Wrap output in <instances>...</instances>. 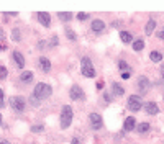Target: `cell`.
Here are the masks:
<instances>
[{
    "mask_svg": "<svg viewBox=\"0 0 164 144\" xmlns=\"http://www.w3.org/2000/svg\"><path fill=\"white\" fill-rule=\"evenodd\" d=\"M51 93H53L51 85H48V84H45V82H40V84H36V87H34L33 95L41 102V100H46V98L51 97Z\"/></svg>",
    "mask_w": 164,
    "mask_h": 144,
    "instance_id": "1",
    "label": "cell"
},
{
    "mask_svg": "<svg viewBox=\"0 0 164 144\" xmlns=\"http://www.w3.org/2000/svg\"><path fill=\"white\" fill-rule=\"evenodd\" d=\"M10 106L17 111H23L26 106V102L23 97H10Z\"/></svg>",
    "mask_w": 164,
    "mask_h": 144,
    "instance_id": "4",
    "label": "cell"
},
{
    "mask_svg": "<svg viewBox=\"0 0 164 144\" xmlns=\"http://www.w3.org/2000/svg\"><path fill=\"white\" fill-rule=\"evenodd\" d=\"M0 144H8V141L3 139V138H0Z\"/></svg>",
    "mask_w": 164,
    "mask_h": 144,
    "instance_id": "36",
    "label": "cell"
},
{
    "mask_svg": "<svg viewBox=\"0 0 164 144\" xmlns=\"http://www.w3.org/2000/svg\"><path fill=\"white\" fill-rule=\"evenodd\" d=\"M103 28H105V23H103L102 20H94V21H92V31L100 33Z\"/></svg>",
    "mask_w": 164,
    "mask_h": 144,
    "instance_id": "14",
    "label": "cell"
},
{
    "mask_svg": "<svg viewBox=\"0 0 164 144\" xmlns=\"http://www.w3.org/2000/svg\"><path fill=\"white\" fill-rule=\"evenodd\" d=\"M0 51H5V44H0Z\"/></svg>",
    "mask_w": 164,
    "mask_h": 144,
    "instance_id": "38",
    "label": "cell"
},
{
    "mask_svg": "<svg viewBox=\"0 0 164 144\" xmlns=\"http://www.w3.org/2000/svg\"><path fill=\"white\" fill-rule=\"evenodd\" d=\"M0 126H2V116H0Z\"/></svg>",
    "mask_w": 164,
    "mask_h": 144,
    "instance_id": "39",
    "label": "cell"
},
{
    "mask_svg": "<svg viewBox=\"0 0 164 144\" xmlns=\"http://www.w3.org/2000/svg\"><path fill=\"white\" fill-rule=\"evenodd\" d=\"M40 67H41V70L43 72H49L51 70V62H49V59L48 57H40Z\"/></svg>",
    "mask_w": 164,
    "mask_h": 144,
    "instance_id": "13",
    "label": "cell"
},
{
    "mask_svg": "<svg viewBox=\"0 0 164 144\" xmlns=\"http://www.w3.org/2000/svg\"><path fill=\"white\" fill-rule=\"evenodd\" d=\"M3 103H5V98H3V90L0 89V108L3 106Z\"/></svg>",
    "mask_w": 164,
    "mask_h": 144,
    "instance_id": "30",
    "label": "cell"
},
{
    "mask_svg": "<svg viewBox=\"0 0 164 144\" xmlns=\"http://www.w3.org/2000/svg\"><path fill=\"white\" fill-rule=\"evenodd\" d=\"M72 118H74V113H72V108L69 105H64L62 106V111H61V128L66 129L71 126L72 123Z\"/></svg>",
    "mask_w": 164,
    "mask_h": 144,
    "instance_id": "2",
    "label": "cell"
},
{
    "mask_svg": "<svg viewBox=\"0 0 164 144\" xmlns=\"http://www.w3.org/2000/svg\"><path fill=\"white\" fill-rule=\"evenodd\" d=\"M118 67H120V70H123V72H130V66H128L125 61H120L118 62Z\"/></svg>",
    "mask_w": 164,
    "mask_h": 144,
    "instance_id": "25",
    "label": "cell"
},
{
    "mask_svg": "<svg viewBox=\"0 0 164 144\" xmlns=\"http://www.w3.org/2000/svg\"><path fill=\"white\" fill-rule=\"evenodd\" d=\"M31 131H33V133H41V131H43V126H41V125L33 126V128H31Z\"/></svg>",
    "mask_w": 164,
    "mask_h": 144,
    "instance_id": "29",
    "label": "cell"
},
{
    "mask_svg": "<svg viewBox=\"0 0 164 144\" xmlns=\"http://www.w3.org/2000/svg\"><path fill=\"white\" fill-rule=\"evenodd\" d=\"M161 77L164 79V64H162V66H161Z\"/></svg>",
    "mask_w": 164,
    "mask_h": 144,
    "instance_id": "37",
    "label": "cell"
},
{
    "mask_svg": "<svg viewBox=\"0 0 164 144\" xmlns=\"http://www.w3.org/2000/svg\"><path fill=\"white\" fill-rule=\"evenodd\" d=\"M38 21L45 28H49V25H51V17H49L48 12H40L38 13Z\"/></svg>",
    "mask_w": 164,
    "mask_h": 144,
    "instance_id": "7",
    "label": "cell"
},
{
    "mask_svg": "<svg viewBox=\"0 0 164 144\" xmlns=\"http://www.w3.org/2000/svg\"><path fill=\"white\" fill-rule=\"evenodd\" d=\"M81 72H82V75H85V77H95V69H94V66H92V61L89 59V57H82Z\"/></svg>",
    "mask_w": 164,
    "mask_h": 144,
    "instance_id": "3",
    "label": "cell"
},
{
    "mask_svg": "<svg viewBox=\"0 0 164 144\" xmlns=\"http://www.w3.org/2000/svg\"><path fill=\"white\" fill-rule=\"evenodd\" d=\"M58 17H59L61 21H69L71 18H72V13H71V12H59Z\"/></svg>",
    "mask_w": 164,
    "mask_h": 144,
    "instance_id": "18",
    "label": "cell"
},
{
    "mask_svg": "<svg viewBox=\"0 0 164 144\" xmlns=\"http://www.w3.org/2000/svg\"><path fill=\"white\" fill-rule=\"evenodd\" d=\"M154 28H156V21L151 18V20L146 23V26H145V33H146V34H151V33L154 31Z\"/></svg>",
    "mask_w": 164,
    "mask_h": 144,
    "instance_id": "17",
    "label": "cell"
},
{
    "mask_svg": "<svg viewBox=\"0 0 164 144\" xmlns=\"http://www.w3.org/2000/svg\"><path fill=\"white\" fill-rule=\"evenodd\" d=\"M148 131H149V125H148V123H141V125H138V133L145 134V133H148Z\"/></svg>",
    "mask_w": 164,
    "mask_h": 144,
    "instance_id": "23",
    "label": "cell"
},
{
    "mask_svg": "<svg viewBox=\"0 0 164 144\" xmlns=\"http://www.w3.org/2000/svg\"><path fill=\"white\" fill-rule=\"evenodd\" d=\"M120 39H122L123 43H131L133 41V36L128 31H122V33H120Z\"/></svg>",
    "mask_w": 164,
    "mask_h": 144,
    "instance_id": "19",
    "label": "cell"
},
{
    "mask_svg": "<svg viewBox=\"0 0 164 144\" xmlns=\"http://www.w3.org/2000/svg\"><path fill=\"white\" fill-rule=\"evenodd\" d=\"M145 110H146L148 115H158V113H159V106L156 105L154 102H148V103L145 105Z\"/></svg>",
    "mask_w": 164,
    "mask_h": 144,
    "instance_id": "11",
    "label": "cell"
},
{
    "mask_svg": "<svg viewBox=\"0 0 164 144\" xmlns=\"http://www.w3.org/2000/svg\"><path fill=\"white\" fill-rule=\"evenodd\" d=\"M141 106H143V103H141V97L140 95H131L130 98H128V110L138 111V110H141Z\"/></svg>",
    "mask_w": 164,
    "mask_h": 144,
    "instance_id": "5",
    "label": "cell"
},
{
    "mask_svg": "<svg viewBox=\"0 0 164 144\" xmlns=\"http://www.w3.org/2000/svg\"><path fill=\"white\" fill-rule=\"evenodd\" d=\"M122 79H125V80L130 79V72H122Z\"/></svg>",
    "mask_w": 164,
    "mask_h": 144,
    "instance_id": "34",
    "label": "cell"
},
{
    "mask_svg": "<svg viewBox=\"0 0 164 144\" xmlns=\"http://www.w3.org/2000/svg\"><path fill=\"white\" fill-rule=\"evenodd\" d=\"M66 36H67L71 41H76V39H77V34H76L72 30H71V28H66Z\"/></svg>",
    "mask_w": 164,
    "mask_h": 144,
    "instance_id": "24",
    "label": "cell"
},
{
    "mask_svg": "<svg viewBox=\"0 0 164 144\" xmlns=\"http://www.w3.org/2000/svg\"><path fill=\"white\" fill-rule=\"evenodd\" d=\"M13 61L17 62V67H20V69H23L25 67V57H23V54L21 53H18V51H13Z\"/></svg>",
    "mask_w": 164,
    "mask_h": 144,
    "instance_id": "10",
    "label": "cell"
},
{
    "mask_svg": "<svg viewBox=\"0 0 164 144\" xmlns=\"http://www.w3.org/2000/svg\"><path fill=\"white\" fill-rule=\"evenodd\" d=\"M103 98H105V102H112V95H108V92H107V93H103Z\"/></svg>",
    "mask_w": 164,
    "mask_h": 144,
    "instance_id": "31",
    "label": "cell"
},
{
    "mask_svg": "<svg viewBox=\"0 0 164 144\" xmlns=\"http://www.w3.org/2000/svg\"><path fill=\"white\" fill-rule=\"evenodd\" d=\"M143 48H145V41L143 39H136L133 43V49H135V51H141Z\"/></svg>",
    "mask_w": 164,
    "mask_h": 144,
    "instance_id": "21",
    "label": "cell"
},
{
    "mask_svg": "<svg viewBox=\"0 0 164 144\" xmlns=\"http://www.w3.org/2000/svg\"><path fill=\"white\" fill-rule=\"evenodd\" d=\"M89 121H90V126L94 129H100L103 126V121H102V116L98 113H90L89 115Z\"/></svg>",
    "mask_w": 164,
    "mask_h": 144,
    "instance_id": "6",
    "label": "cell"
},
{
    "mask_svg": "<svg viewBox=\"0 0 164 144\" xmlns=\"http://www.w3.org/2000/svg\"><path fill=\"white\" fill-rule=\"evenodd\" d=\"M20 80L23 82V84H30V82H33V72H31V70H25L23 74L20 75Z\"/></svg>",
    "mask_w": 164,
    "mask_h": 144,
    "instance_id": "15",
    "label": "cell"
},
{
    "mask_svg": "<svg viewBox=\"0 0 164 144\" xmlns=\"http://www.w3.org/2000/svg\"><path fill=\"white\" fill-rule=\"evenodd\" d=\"M12 39L13 41H21V33H20V30L18 28H13V31H12Z\"/></svg>",
    "mask_w": 164,
    "mask_h": 144,
    "instance_id": "22",
    "label": "cell"
},
{
    "mask_svg": "<svg viewBox=\"0 0 164 144\" xmlns=\"http://www.w3.org/2000/svg\"><path fill=\"white\" fill-rule=\"evenodd\" d=\"M112 92L115 93V95H123V93H125V89H123L120 84L113 82V84H112Z\"/></svg>",
    "mask_w": 164,
    "mask_h": 144,
    "instance_id": "16",
    "label": "cell"
},
{
    "mask_svg": "<svg viewBox=\"0 0 164 144\" xmlns=\"http://www.w3.org/2000/svg\"><path fill=\"white\" fill-rule=\"evenodd\" d=\"M69 95H71V98H72V100H81V98H84V92H82V89L79 87V85H72Z\"/></svg>",
    "mask_w": 164,
    "mask_h": 144,
    "instance_id": "8",
    "label": "cell"
},
{
    "mask_svg": "<svg viewBox=\"0 0 164 144\" xmlns=\"http://www.w3.org/2000/svg\"><path fill=\"white\" fill-rule=\"evenodd\" d=\"M89 18V13H84V12H81V13H77V20H81V21H84V20H87Z\"/></svg>",
    "mask_w": 164,
    "mask_h": 144,
    "instance_id": "27",
    "label": "cell"
},
{
    "mask_svg": "<svg viewBox=\"0 0 164 144\" xmlns=\"http://www.w3.org/2000/svg\"><path fill=\"white\" fill-rule=\"evenodd\" d=\"M158 38H159V39H164V26H162L161 30H159V33H158Z\"/></svg>",
    "mask_w": 164,
    "mask_h": 144,
    "instance_id": "32",
    "label": "cell"
},
{
    "mask_svg": "<svg viewBox=\"0 0 164 144\" xmlns=\"http://www.w3.org/2000/svg\"><path fill=\"white\" fill-rule=\"evenodd\" d=\"M135 126H136V121H135V118L133 116H128L125 120V123H123V129H125V131H133Z\"/></svg>",
    "mask_w": 164,
    "mask_h": 144,
    "instance_id": "12",
    "label": "cell"
},
{
    "mask_svg": "<svg viewBox=\"0 0 164 144\" xmlns=\"http://www.w3.org/2000/svg\"><path fill=\"white\" fill-rule=\"evenodd\" d=\"M30 103H33L34 106H38V105H40V100H38L36 97L33 95V97H30Z\"/></svg>",
    "mask_w": 164,
    "mask_h": 144,
    "instance_id": "28",
    "label": "cell"
},
{
    "mask_svg": "<svg viewBox=\"0 0 164 144\" xmlns=\"http://www.w3.org/2000/svg\"><path fill=\"white\" fill-rule=\"evenodd\" d=\"M8 75V70H7V67L3 66H0V80H3V79Z\"/></svg>",
    "mask_w": 164,
    "mask_h": 144,
    "instance_id": "26",
    "label": "cell"
},
{
    "mask_svg": "<svg viewBox=\"0 0 164 144\" xmlns=\"http://www.w3.org/2000/svg\"><path fill=\"white\" fill-rule=\"evenodd\" d=\"M149 57H151L153 62H161V61H162V54H161L159 51H153L151 54H149Z\"/></svg>",
    "mask_w": 164,
    "mask_h": 144,
    "instance_id": "20",
    "label": "cell"
},
{
    "mask_svg": "<svg viewBox=\"0 0 164 144\" xmlns=\"http://www.w3.org/2000/svg\"><path fill=\"white\" fill-rule=\"evenodd\" d=\"M71 144H82V142H81L79 139H77V138H74L72 141H71Z\"/></svg>",
    "mask_w": 164,
    "mask_h": 144,
    "instance_id": "35",
    "label": "cell"
},
{
    "mask_svg": "<svg viewBox=\"0 0 164 144\" xmlns=\"http://www.w3.org/2000/svg\"><path fill=\"white\" fill-rule=\"evenodd\" d=\"M138 89H140L141 93H146L148 92V89H149V80H148L145 75H141L138 79Z\"/></svg>",
    "mask_w": 164,
    "mask_h": 144,
    "instance_id": "9",
    "label": "cell"
},
{
    "mask_svg": "<svg viewBox=\"0 0 164 144\" xmlns=\"http://www.w3.org/2000/svg\"><path fill=\"white\" fill-rule=\"evenodd\" d=\"M51 46H58V36H53V39H51Z\"/></svg>",
    "mask_w": 164,
    "mask_h": 144,
    "instance_id": "33",
    "label": "cell"
}]
</instances>
